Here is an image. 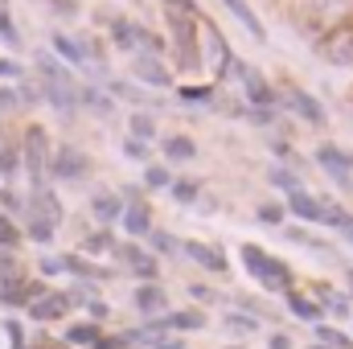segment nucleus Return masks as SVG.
Listing matches in <instances>:
<instances>
[{
	"mask_svg": "<svg viewBox=\"0 0 353 349\" xmlns=\"http://www.w3.org/2000/svg\"><path fill=\"white\" fill-rule=\"evenodd\" d=\"M37 70H41V94L58 107V111H74L79 107V90H74V79L62 70V62L54 54H37Z\"/></svg>",
	"mask_w": 353,
	"mask_h": 349,
	"instance_id": "nucleus-1",
	"label": "nucleus"
},
{
	"mask_svg": "<svg viewBox=\"0 0 353 349\" xmlns=\"http://www.w3.org/2000/svg\"><path fill=\"white\" fill-rule=\"evenodd\" d=\"M243 263H247V271L263 283V288H271V292H292V271L283 267L279 259H271L267 251H259V247H243Z\"/></svg>",
	"mask_w": 353,
	"mask_h": 349,
	"instance_id": "nucleus-2",
	"label": "nucleus"
},
{
	"mask_svg": "<svg viewBox=\"0 0 353 349\" xmlns=\"http://www.w3.org/2000/svg\"><path fill=\"white\" fill-rule=\"evenodd\" d=\"M25 169L33 177V185H41L46 177V165H50V140H46V128H29L25 132V152H21Z\"/></svg>",
	"mask_w": 353,
	"mask_h": 349,
	"instance_id": "nucleus-3",
	"label": "nucleus"
},
{
	"mask_svg": "<svg viewBox=\"0 0 353 349\" xmlns=\"http://www.w3.org/2000/svg\"><path fill=\"white\" fill-rule=\"evenodd\" d=\"M316 161H321V169L333 177L341 189H350L353 185V157L345 148H337V144H321L316 148Z\"/></svg>",
	"mask_w": 353,
	"mask_h": 349,
	"instance_id": "nucleus-4",
	"label": "nucleus"
},
{
	"mask_svg": "<svg viewBox=\"0 0 353 349\" xmlns=\"http://www.w3.org/2000/svg\"><path fill=\"white\" fill-rule=\"evenodd\" d=\"M169 25H173V33H176V54H181V62L197 66V33H193V12L169 8Z\"/></svg>",
	"mask_w": 353,
	"mask_h": 349,
	"instance_id": "nucleus-5",
	"label": "nucleus"
},
{
	"mask_svg": "<svg viewBox=\"0 0 353 349\" xmlns=\"http://www.w3.org/2000/svg\"><path fill=\"white\" fill-rule=\"evenodd\" d=\"M350 12H353V0H312V4H308V21H312V29H329V25L345 21Z\"/></svg>",
	"mask_w": 353,
	"mask_h": 349,
	"instance_id": "nucleus-6",
	"label": "nucleus"
},
{
	"mask_svg": "<svg viewBox=\"0 0 353 349\" xmlns=\"http://www.w3.org/2000/svg\"><path fill=\"white\" fill-rule=\"evenodd\" d=\"M70 304H74V300H70L66 292H46L41 300L29 304V317H33V321H62V317L70 312Z\"/></svg>",
	"mask_w": 353,
	"mask_h": 349,
	"instance_id": "nucleus-7",
	"label": "nucleus"
},
{
	"mask_svg": "<svg viewBox=\"0 0 353 349\" xmlns=\"http://www.w3.org/2000/svg\"><path fill=\"white\" fill-rule=\"evenodd\" d=\"M54 177H62V181H79V177H87V157L79 152V148H58V157H54Z\"/></svg>",
	"mask_w": 353,
	"mask_h": 349,
	"instance_id": "nucleus-8",
	"label": "nucleus"
},
{
	"mask_svg": "<svg viewBox=\"0 0 353 349\" xmlns=\"http://www.w3.org/2000/svg\"><path fill=\"white\" fill-rule=\"evenodd\" d=\"M119 222H123V230L136 235V239H140V235H152V214H148V206H144L140 197H132V201L123 206V218H119Z\"/></svg>",
	"mask_w": 353,
	"mask_h": 349,
	"instance_id": "nucleus-9",
	"label": "nucleus"
},
{
	"mask_svg": "<svg viewBox=\"0 0 353 349\" xmlns=\"http://www.w3.org/2000/svg\"><path fill=\"white\" fill-rule=\"evenodd\" d=\"M288 103H292V111H296L300 119H308V123L325 128V107H321L308 90H288Z\"/></svg>",
	"mask_w": 353,
	"mask_h": 349,
	"instance_id": "nucleus-10",
	"label": "nucleus"
},
{
	"mask_svg": "<svg viewBox=\"0 0 353 349\" xmlns=\"http://www.w3.org/2000/svg\"><path fill=\"white\" fill-rule=\"evenodd\" d=\"M111 33H115V46L119 50H140V46H157L144 29H136V25H128V21H111Z\"/></svg>",
	"mask_w": 353,
	"mask_h": 349,
	"instance_id": "nucleus-11",
	"label": "nucleus"
},
{
	"mask_svg": "<svg viewBox=\"0 0 353 349\" xmlns=\"http://www.w3.org/2000/svg\"><path fill=\"white\" fill-rule=\"evenodd\" d=\"M181 251H185L193 263H201L205 271H226V255H222L218 247H205V243H185Z\"/></svg>",
	"mask_w": 353,
	"mask_h": 349,
	"instance_id": "nucleus-12",
	"label": "nucleus"
},
{
	"mask_svg": "<svg viewBox=\"0 0 353 349\" xmlns=\"http://www.w3.org/2000/svg\"><path fill=\"white\" fill-rule=\"evenodd\" d=\"M288 210H292L296 218H304V222H325V206L312 201L304 189H300V193H288Z\"/></svg>",
	"mask_w": 353,
	"mask_h": 349,
	"instance_id": "nucleus-13",
	"label": "nucleus"
},
{
	"mask_svg": "<svg viewBox=\"0 0 353 349\" xmlns=\"http://www.w3.org/2000/svg\"><path fill=\"white\" fill-rule=\"evenodd\" d=\"M119 255H123V263H128V267H132L140 279H148V283L157 279V271H161V267H157V259H152L148 251H140V247H123Z\"/></svg>",
	"mask_w": 353,
	"mask_h": 349,
	"instance_id": "nucleus-14",
	"label": "nucleus"
},
{
	"mask_svg": "<svg viewBox=\"0 0 353 349\" xmlns=\"http://www.w3.org/2000/svg\"><path fill=\"white\" fill-rule=\"evenodd\" d=\"M325 54H329L337 66H353V33L350 29H337V33L325 41Z\"/></svg>",
	"mask_w": 353,
	"mask_h": 349,
	"instance_id": "nucleus-15",
	"label": "nucleus"
},
{
	"mask_svg": "<svg viewBox=\"0 0 353 349\" xmlns=\"http://www.w3.org/2000/svg\"><path fill=\"white\" fill-rule=\"evenodd\" d=\"M136 79H144V83H152V87H165V83H169V70L161 66V58L140 54V58H136Z\"/></svg>",
	"mask_w": 353,
	"mask_h": 349,
	"instance_id": "nucleus-16",
	"label": "nucleus"
},
{
	"mask_svg": "<svg viewBox=\"0 0 353 349\" xmlns=\"http://www.w3.org/2000/svg\"><path fill=\"white\" fill-rule=\"evenodd\" d=\"M239 74H243L247 94H251V103H255V107H271V103H275V90L267 87V79H259V74H255V70H247V66H243Z\"/></svg>",
	"mask_w": 353,
	"mask_h": 349,
	"instance_id": "nucleus-17",
	"label": "nucleus"
},
{
	"mask_svg": "<svg viewBox=\"0 0 353 349\" xmlns=\"http://www.w3.org/2000/svg\"><path fill=\"white\" fill-rule=\"evenodd\" d=\"M222 4H226V8H230V12H234L239 21H243V25H247V33H251L255 41H267V33H263V21H259V17L251 12V4H247V0H222Z\"/></svg>",
	"mask_w": 353,
	"mask_h": 349,
	"instance_id": "nucleus-18",
	"label": "nucleus"
},
{
	"mask_svg": "<svg viewBox=\"0 0 353 349\" xmlns=\"http://www.w3.org/2000/svg\"><path fill=\"white\" fill-rule=\"evenodd\" d=\"M90 214L99 222H115V218H123V201L115 193H99V197H90Z\"/></svg>",
	"mask_w": 353,
	"mask_h": 349,
	"instance_id": "nucleus-19",
	"label": "nucleus"
},
{
	"mask_svg": "<svg viewBox=\"0 0 353 349\" xmlns=\"http://www.w3.org/2000/svg\"><path fill=\"white\" fill-rule=\"evenodd\" d=\"M132 300H136L140 312H161V308H165V288H161V283H140Z\"/></svg>",
	"mask_w": 353,
	"mask_h": 349,
	"instance_id": "nucleus-20",
	"label": "nucleus"
},
{
	"mask_svg": "<svg viewBox=\"0 0 353 349\" xmlns=\"http://www.w3.org/2000/svg\"><path fill=\"white\" fill-rule=\"evenodd\" d=\"M29 210H33V214H41V218H50L54 226L62 222V206H58V201H54V193H46V189H37V193H33Z\"/></svg>",
	"mask_w": 353,
	"mask_h": 349,
	"instance_id": "nucleus-21",
	"label": "nucleus"
},
{
	"mask_svg": "<svg viewBox=\"0 0 353 349\" xmlns=\"http://www.w3.org/2000/svg\"><path fill=\"white\" fill-rule=\"evenodd\" d=\"M54 50H58V58H66L70 66H83V62H87V50H83L79 41H70L66 33H54Z\"/></svg>",
	"mask_w": 353,
	"mask_h": 349,
	"instance_id": "nucleus-22",
	"label": "nucleus"
},
{
	"mask_svg": "<svg viewBox=\"0 0 353 349\" xmlns=\"http://www.w3.org/2000/svg\"><path fill=\"white\" fill-rule=\"evenodd\" d=\"M165 157H169L173 165H181V161H193L197 148H193V140H185V136H169V140H165Z\"/></svg>",
	"mask_w": 353,
	"mask_h": 349,
	"instance_id": "nucleus-23",
	"label": "nucleus"
},
{
	"mask_svg": "<svg viewBox=\"0 0 353 349\" xmlns=\"http://www.w3.org/2000/svg\"><path fill=\"white\" fill-rule=\"evenodd\" d=\"M29 239H33V243H50V239H54V222L29 210Z\"/></svg>",
	"mask_w": 353,
	"mask_h": 349,
	"instance_id": "nucleus-24",
	"label": "nucleus"
},
{
	"mask_svg": "<svg viewBox=\"0 0 353 349\" xmlns=\"http://www.w3.org/2000/svg\"><path fill=\"white\" fill-rule=\"evenodd\" d=\"M288 308L300 317V321H321V308L312 304V300H304V296H296V292H288Z\"/></svg>",
	"mask_w": 353,
	"mask_h": 349,
	"instance_id": "nucleus-25",
	"label": "nucleus"
},
{
	"mask_svg": "<svg viewBox=\"0 0 353 349\" xmlns=\"http://www.w3.org/2000/svg\"><path fill=\"white\" fill-rule=\"evenodd\" d=\"M316 341L329 349H353V341L345 333H337V329H329V325H316Z\"/></svg>",
	"mask_w": 353,
	"mask_h": 349,
	"instance_id": "nucleus-26",
	"label": "nucleus"
},
{
	"mask_svg": "<svg viewBox=\"0 0 353 349\" xmlns=\"http://www.w3.org/2000/svg\"><path fill=\"white\" fill-rule=\"evenodd\" d=\"M152 136H157V123H152V115H132V140L148 144Z\"/></svg>",
	"mask_w": 353,
	"mask_h": 349,
	"instance_id": "nucleus-27",
	"label": "nucleus"
},
{
	"mask_svg": "<svg viewBox=\"0 0 353 349\" xmlns=\"http://www.w3.org/2000/svg\"><path fill=\"white\" fill-rule=\"evenodd\" d=\"M66 341L70 346H94L99 341V329L94 325H74V329H66Z\"/></svg>",
	"mask_w": 353,
	"mask_h": 349,
	"instance_id": "nucleus-28",
	"label": "nucleus"
},
{
	"mask_svg": "<svg viewBox=\"0 0 353 349\" xmlns=\"http://www.w3.org/2000/svg\"><path fill=\"white\" fill-rule=\"evenodd\" d=\"M21 169V152L17 148H0V177H17Z\"/></svg>",
	"mask_w": 353,
	"mask_h": 349,
	"instance_id": "nucleus-29",
	"label": "nucleus"
},
{
	"mask_svg": "<svg viewBox=\"0 0 353 349\" xmlns=\"http://www.w3.org/2000/svg\"><path fill=\"white\" fill-rule=\"evenodd\" d=\"M17 243H21V230L12 226L8 214H0V247H17Z\"/></svg>",
	"mask_w": 353,
	"mask_h": 349,
	"instance_id": "nucleus-30",
	"label": "nucleus"
},
{
	"mask_svg": "<svg viewBox=\"0 0 353 349\" xmlns=\"http://www.w3.org/2000/svg\"><path fill=\"white\" fill-rule=\"evenodd\" d=\"M144 185H152V189H165V185H173V177H169V169H165V165H152V169L144 173Z\"/></svg>",
	"mask_w": 353,
	"mask_h": 349,
	"instance_id": "nucleus-31",
	"label": "nucleus"
},
{
	"mask_svg": "<svg viewBox=\"0 0 353 349\" xmlns=\"http://www.w3.org/2000/svg\"><path fill=\"white\" fill-rule=\"evenodd\" d=\"M0 41H8L12 50L21 46V33H17V25L8 21V12H4V8H0Z\"/></svg>",
	"mask_w": 353,
	"mask_h": 349,
	"instance_id": "nucleus-32",
	"label": "nucleus"
},
{
	"mask_svg": "<svg viewBox=\"0 0 353 349\" xmlns=\"http://www.w3.org/2000/svg\"><path fill=\"white\" fill-rule=\"evenodd\" d=\"M152 247L161 251V255H176L181 247H176V239L173 235H165V230H152Z\"/></svg>",
	"mask_w": 353,
	"mask_h": 349,
	"instance_id": "nucleus-33",
	"label": "nucleus"
},
{
	"mask_svg": "<svg viewBox=\"0 0 353 349\" xmlns=\"http://www.w3.org/2000/svg\"><path fill=\"white\" fill-rule=\"evenodd\" d=\"M79 99H83V103H87V107H94V111H99V115H107V111H111V103H107V99H103V94H99V90H79Z\"/></svg>",
	"mask_w": 353,
	"mask_h": 349,
	"instance_id": "nucleus-34",
	"label": "nucleus"
},
{
	"mask_svg": "<svg viewBox=\"0 0 353 349\" xmlns=\"http://www.w3.org/2000/svg\"><path fill=\"white\" fill-rule=\"evenodd\" d=\"M271 181H275V185H283L288 193H300V177L288 173V169H271Z\"/></svg>",
	"mask_w": 353,
	"mask_h": 349,
	"instance_id": "nucleus-35",
	"label": "nucleus"
},
{
	"mask_svg": "<svg viewBox=\"0 0 353 349\" xmlns=\"http://www.w3.org/2000/svg\"><path fill=\"white\" fill-rule=\"evenodd\" d=\"M226 325H230L234 333H255V329H259V321H251V317H239V312H230V317H226Z\"/></svg>",
	"mask_w": 353,
	"mask_h": 349,
	"instance_id": "nucleus-36",
	"label": "nucleus"
},
{
	"mask_svg": "<svg viewBox=\"0 0 353 349\" xmlns=\"http://www.w3.org/2000/svg\"><path fill=\"white\" fill-rule=\"evenodd\" d=\"M173 197L176 201H193L197 197V181H173Z\"/></svg>",
	"mask_w": 353,
	"mask_h": 349,
	"instance_id": "nucleus-37",
	"label": "nucleus"
},
{
	"mask_svg": "<svg viewBox=\"0 0 353 349\" xmlns=\"http://www.w3.org/2000/svg\"><path fill=\"white\" fill-rule=\"evenodd\" d=\"M111 247V235L107 230H99V235H90L87 243H83V251H107Z\"/></svg>",
	"mask_w": 353,
	"mask_h": 349,
	"instance_id": "nucleus-38",
	"label": "nucleus"
},
{
	"mask_svg": "<svg viewBox=\"0 0 353 349\" xmlns=\"http://www.w3.org/2000/svg\"><path fill=\"white\" fill-rule=\"evenodd\" d=\"M123 157H132V161H144V157H148V148H144L140 140H123Z\"/></svg>",
	"mask_w": 353,
	"mask_h": 349,
	"instance_id": "nucleus-39",
	"label": "nucleus"
},
{
	"mask_svg": "<svg viewBox=\"0 0 353 349\" xmlns=\"http://www.w3.org/2000/svg\"><path fill=\"white\" fill-rule=\"evenodd\" d=\"M259 218H263V222H279V218H283V210H279L275 201H267V206H259Z\"/></svg>",
	"mask_w": 353,
	"mask_h": 349,
	"instance_id": "nucleus-40",
	"label": "nucleus"
},
{
	"mask_svg": "<svg viewBox=\"0 0 353 349\" xmlns=\"http://www.w3.org/2000/svg\"><path fill=\"white\" fill-rule=\"evenodd\" d=\"M4 329H8V341H12V349H25V337H21V325H17V321H8Z\"/></svg>",
	"mask_w": 353,
	"mask_h": 349,
	"instance_id": "nucleus-41",
	"label": "nucleus"
},
{
	"mask_svg": "<svg viewBox=\"0 0 353 349\" xmlns=\"http://www.w3.org/2000/svg\"><path fill=\"white\" fill-rule=\"evenodd\" d=\"M181 99H189V103H205V99H210V87H189V90H181Z\"/></svg>",
	"mask_w": 353,
	"mask_h": 349,
	"instance_id": "nucleus-42",
	"label": "nucleus"
},
{
	"mask_svg": "<svg viewBox=\"0 0 353 349\" xmlns=\"http://www.w3.org/2000/svg\"><path fill=\"white\" fill-rule=\"evenodd\" d=\"M0 206H4V210H12V214H17V210H21V197H17V193H12V189H4V193H0Z\"/></svg>",
	"mask_w": 353,
	"mask_h": 349,
	"instance_id": "nucleus-43",
	"label": "nucleus"
},
{
	"mask_svg": "<svg viewBox=\"0 0 353 349\" xmlns=\"http://www.w3.org/2000/svg\"><path fill=\"white\" fill-rule=\"evenodd\" d=\"M0 79H21V66L8 62V58H0Z\"/></svg>",
	"mask_w": 353,
	"mask_h": 349,
	"instance_id": "nucleus-44",
	"label": "nucleus"
},
{
	"mask_svg": "<svg viewBox=\"0 0 353 349\" xmlns=\"http://www.w3.org/2000/svg\"><path fill=\"white\" fill-rule=\"evenodd\" d=\"M41 271H46V275H58V271H62V259H41Z\"/></svg>",
	"mask_w": 353,
	"mask_h": 349,
	"instance_id": "nucleus-45",
	"label": "nucleus"
},
{
	"mask_svg": "<svg viewBox=\"0 0 353 349\" xmlns=\"http://www.w3.org/2000/svg\"><path fill=\"white\" fill-rule=\"evenodd\" d=\"M271 349H292V341H288V337L279 333V337H271Z\"/></svg>",
	"mask_w": 353,
	"mask_h": 349,
	"instance_id": "nucleus-46",
	"label": "nucleus"
},
{
	"mask_svg": "<svg viewBox=\"0 0 353 349\" xmlns=\"http://www.w3.org/2000/svg\"><path fill=\"white\" fill-rule=\"evenodd\" d=\"M12 99H17L12 90H0V107H12Z\"/></svg>",
	"mask_w": 353,
	"mask_h": 349,
	"instance_id": "nucleus-47",
	"label": "nucleus"
},
{
	"mask_svg": "<svg viewBox=\"0 0 353 349\" xmlns=\"http://www.w3.org/2000/svg\"><path fill=\"white\" fill-rule=\"evenodd\" d=\"M152 349H181V346H176V341H157Z\"/></svg>",
	"mask_w": 353,
	"mask_h": 349,
	"instance_id": "nucleus-48",
	"label": "nucleus"
},
{
	"mask_svg": "<svg viewBox=\"0 0 353 349\" xmlns=\"http://www.w3.org/2000/svg\"><path fill=\"white\" fill-rule=\"evenodd\" d=\"M350 288H353V271H350Z\"/></svg>",
	"mask_w": 353,
	"mask_h": 349,
	"instance_id": "nucleus-49",
	"label": "nucleus"
},
{
	"mask_svg": "<svg viewBox=\"0 0 353 349\" xmlns=\"http://www.w3.org/2000/svg\"><path fill=\"white\" fill-rule=\"evenodd\" d=\"M316 349H325V346H316Z\"/></svg>",
	"mask_w": 353,
	"mask_h": 349,
	"instance_id": "nucleus-50",
	"label": "nucleus"
}]
</instances>
